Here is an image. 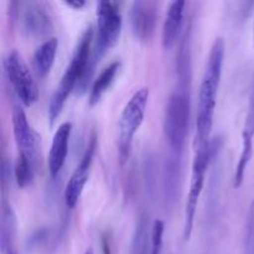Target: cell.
Returning a JSON list of instances; mask_svg holds the SVG:
<instances>
[{
    "mask_svg": "<svg viewBox=\"0 0 254 254\" xmlns=\"http://www.w3.org/2000/svg\"><path fill=\"white\" fill-rule=\"evenodd\" d=\"M119 68H121V64L118 61L112 62L109 66H107L103 71L99 73V76L94 79L93 84H92L91 93H89V104L94 106L96 103H98L99 99L103 97V94L106 93L107 89L109 88V86L112 84V82L114 81V77L118 73Z\"/></svg>",
    "mask_w": 254,
    "mask_h": 254,
    "instance_id": "2e32d148",
    "label": "cell"
},
{
    "mask_svg": "<svg viewBox=\"0 0 254 254\" xmlns=\"http://www.w3.org/2000/svg\"><path fill=\"white\" fill-rule=\"evenodd\" d=\"M225 41L222 37L216 39L208 56L207 66L201 82L198 93L197 119H196L195 146L207 143L213 124L217 92L222 76L223 61H225Z\"/></svg>",
    "mask_w": 254,
    "mask_h": 254,
    "instance_id": "7a4b0ae2",
    "label": "cell"
},
{
    "mask_svg": "<svg viewBox=\"0 0 254 254\" xmlns=\"http://www.w3.org/2000/svg\"><path fill=\"white\" fill-rule=\"evenodd\" d=\"M12 130L19 154H24L34 163L37 161L39 153V138L27 122V117L21 108L16 107L12 111Z\"/></svg>",
    "mask_w": 254,
    "mask_h": 254,
    "instance_id": "8fae6325",
    "label": "cell"
},
{
    "mask_svg": "<svg viewBox=\"0 0 254 254\" xmlns=\"http://www.w3.org/2000/svg\"><path fill=\"white\" fill-rule=\"evenodd\" d=\"M185 5V1H174L166 11L163 27V46L165 49H171L178 40L183 25Z\"/></svg>",
    "mask_w": 254,
    "mask_h": 254,
    "instance_id": "5bb4252c",
    "label": "cell"
},
{
    "mask_svg": "<svg viewBox=\"0 0 254 254\" xmlns=\"http://www.w3.org/2000/svg\"><path fill=\"white\" fill-rule=\"evenodd\" d=\"M102 246H103V254H111V242H109V237L104 236L103 241H102Z\"/></svg>",
    "mask_w": 254,
    "mask_h": 254,
    "instance_id": "cb8c5ba5",
    "label": "cell"
},
{
    "mask_svg": "<svg viewBox=\"0 0 254 254\" xmlns=\"http://www.w3.org/2000/svg\"><path fill=\"white\" fill-rule=\"evenodd\" d=\"M190 126V96L186 91H176L169 97L164 116V133L174 153H181Z\"/></svg>",
    "mask_w": 254,
    "mask_h": 254,
    "instance_id": "277c9868",
    "label": "cell"
},
{
    "mask_svg": "<svg viewBox=\"0 0 254 254\" xmlns=\"http://www.w3.org/2000/svg\"><path fill=\"white\" fill-rule=\"evenodd\" d=\"M220 138L213 141H207L202 145L196 146L195 159L192 163V173H191L190 190H189L188 201L185 207V223H184V238L189 241L191 238L195 223L196 208H197L198 198L202 192L205 184V174L207 171L211 160L215 156L217 149H220Z\"/></svg>",
    "mask_w": 254,
    "mask_h": 254,
    "instance_id": "3957f363",
    "label": "cell"
},
{
    "mask_svg": "<svg viewBox=\"0 0 254 254\" xmlns=\"http://www.w3.org/2000/svg\"><path fill=\"white\" fill-rule=\"evenodd\" d=\"M242 254H254V198L251 203L247 222H246Z\"/></svg>",
    "mask_w": 254,
    "mask_h": 254,
    "instance_id": "44dd1931",
    "label": "cell"
},
{
    "mask_svg": "<svg viewBox=\"0 0 254 254\" xmlns=\"http://www.w3.org/2000/svg\"><path fill=\"white\" fill-rule=\"evenodd\" d=\"M15 215L12 212L11 207L9 205H4L2 210V220H1V251H5L12 248V240H14L15 227Z\"/></svg>",
    "mask_w": 254,
    "mask_h": 254,
    "instance_id": "d6986e66",
    "label": "cell"
},
{
    "mask_svg": "<svg viewBox=\"0 0 254 254\" xmlns=\"http://www.w3.org/2000/svg\"><path fill=\"white\" fill-rule=\"evenodd\" d=\"M4 72L12 91L25 107H31L39 99V89L21 56L11 51L4 60Z\"/></svg>",
    "mask_w": 254,
    "mask_h": 254,
    "instance_id": "52a82bcc",
    "label": "cell"
},
{
    "mask_svg": "<svg viewBox=\"0 0 254 254\" xmlns=\"http://www.w3.org/2000/svg\"><path fill=\"white\" fill-rule=\"evenodd\" d=\"M253 42H254V27H253Z\"/></svg>",
    "mask_w": 254,
    "mask_h": 254,
    "instance_id": "4316f807",
    "label": "cell"
},
{
    "mask_svg": "<svg viewBox=\"0 0 254 254\" xmlns=\"http://www.w3.org/2000/svg\"><path fill=\"white\" fill-rule=\"evenodd\" d=\"M64 4L69 7H73L76 10H81L82 7L86 5V2L82 1V0H76V1H64Z\"/></svg>",
    "mask_w": 254,
    "mask_h": 254,
    "instance_id": "603a6c76",
    "label": "cell"
},
{
    "mask_svg": "<svg viewBox=\"0 0 254 254\" xmlns=\"http://www.w3.org/2000/svg\"><path fill=\"white\" fill-rule=\"evenodd\" d=\"M84 254H94L93 250H92V248H88V250L86 251V253H84Z\"/></svg>",
    "mask_w": 254,
    "mask_h": 254,
    "instance_id": "484cf974",
    "label": "cell"
},
{
    "mask_svg": "<svg viewBox=\"0 0 254 254\" xmlns=\"http://www.w3.org/2000/svg\"><path fill=\"white\" fill-rule=\"evenodd\" d=\"M158 20V2L151 0H136L131 4L130 21L133 32L140 41L153 37Z\"/></svg>",
    "mask_w": 254,
    "mask_h": 254,
    "instance_id": "30bf717a",
    "label": "cell"
},
{
    "mask_svg": "<svg viewBox=\"0 0 254 254\" xmlns=\"http://www.w3.org/2000/svg\"><path fill=\"white\" fill-rule=\"evenodd\" d=\"M122 14L116 1H99L97 4V39L94 47L96 62L114 46L121 36Z\"/></svg>",
    "mask_w": 254,
    "mask_h": 254,
    "instance_id": "8992f818",
    "label": "cell"
},
{
    "mask_svg": "<svg viewBox=\"0 0 254 254\" xmlns=\"http://www.w3.org/2000/svg\"><path fill=\"white\" fill-rule=\"evenodd\" d=\"M164 232H165V223L161 220H156L151 227L150 254H163Z\"/></svg>",
    "mask_w": 254,
    "mask_h": 254,
    "instance_id": "7402d4cb",
    "label": "cell"
},
{
    "mask_svg": "<svg viewBox=\"0 0 254 254\" xmlns=\"http://www.w3.org/2000/svg\"><path fill=\"white\" fill-rule=\"evenodd\" d=\"M2 254H16V253H15V251L12 250V248H10V250H7V251H5V252H2Z\"/></svg>",
    "mask_w": 254,
    "mask_h": 254,
    "instance_id": "d4e9b609",
    "label": "cell"
},
{
    "mask_svg": "<svg viewBox=\"0 0 254 254\" xmlns=\"http://www.w3.org/2000/svg\"><path fill=\"white\" fill-rule=\"evenodd\" d=\"M97 149V136L92 135L83 156L81 161L77 165L76 170L73 171L72 176L67 183L66 190H64V201L68 208H74L81 198L83 189L88 181L89 171H91L92 163H93V156Z\"/></svg>",
    "mask_w": 254,
    "mask_h": 254,
    "instance_id": "ba28073f",
    "label": "cell"
},
{
    "mask_svg": "<svg viewBox=\"0 0 254 254\" xmlns=\"http://www.w3.org/2000/svg\"><path fill=\"white\" fill-rule=\"evenodd\" d=\"M57 47H59V40L56 37L46 40L39 49L35 51L32 64L34 69L40 78H44L52 69L56 59Z\"/></svg>",
    "mask_w": 254,
    "mask_h": 254,
    "instance_id": "9a60e30c",
    "label": "cell"
},
{
    "mask_svg": "<svg viewBox=\"0 0 254 254\" xmlns=\"http://www.w3.org/2000/svg\"><path fill=\"white\" fill-rule=\"evenodd\" d=\"M149 222L145 216H141L135 227L131 242L130 254H150L151 232H149Z\"/></svg>",
    "mask_w": 254,
    "mask_h": 254,
    "instance_id": "e0dca14e",
    "label": "cell"
},
{
    "mask_svg": "<svg viewBox=\"0 0 254 254\" xmlns=\"http://www.w3.org/2000/svg\"><path fill=\"white\" fill-rule=\"evenodd\" d=\"M93 40V29L91 26L82 34L77 44L71 62L67 66L54 96L49 104V123L54 126L57 117L64 109L67 98L76 87L84 91L92 76V71L96 64L94 57H91V45Z\"/></svg>",
    "mask_w": 254,
    "mask_h": 254,
    "instance_id": "6da1fadb",
    "label": "cell"
},
{
    "mask_svg": "<svg viewBox=\"0 0 254 254\" xmlns=\"http://www.w3.org/2000/svg\"><path fill=\"white\" fill-rule=\"evenodd\" d=\"M254 138V82L248 102V111L246 116L245 127L242 131V144H253Z\"/></svg>",
    "mask_w": 254,
    "mask_h": 254,
    "instance_id": "ffe728a7",
    "label": "cell"
},
{
    "mask_svg": "<svg viewBox=\"0 0 254 254\" xmlns=\"http://www.w3.org/2000/svg\"><path fill=\"white\" fill-rule=\"evenodd\" d=\"M181 178V159L180 153H174L166 159L165 171H164V192L165 202L170 207L178 200L179 188Z\"/></svg>",
    "mask_w": 254,
    "mask_h": 254,
    "instance_id": "4fadbf2b",
    "label": "cell"
},
{
    "mask_svg": "<svg viewBox=\"0 0 254 254\" xmlns=\"http://www.w3.org/2000/svg\"><path fill=\"white\" fill-rule=\"evenodd\" d=\"M148 101L149 89L144 87L133 94L122 112L121 119H119L118 136V153L122 164L128 160L134 136L143 124Z\"/></svg>",
    "mask_w": 254,
    "mask_h": 254,
    "instance_id": "5b68a950",
    "label": "cell"
},
{
    "mask_svg": "<svg viewBox=\"0 0 254 254\" xmlns=\"http://www.w3.org/2000/svg\"><path fill=\"white\" fill-rule=\"evenodd\" d=\"M72 124L66 122L60 126L52 139L51 149L49 153V171L52 178L57 175L64 168L68 154V144L71 138Z\"/></svg>",
    "mask_w": 254,
    "mask_h": 254,
    "instance_id": "7c38bea8",
    "label": "cell"
},
{
    "mask_svg": "<svg viewBox=\"0 0 254 254\" xmlns=\"http://www.w3.org/2000/svg\"><path fill=\"white\" fill-rule=\"evenodd\" d=\"M35 164L30 158L24 154H19L15 164V180L20 189H25L31 185L34 180Z\"/></svg>",
    "mask_w": 254,
    "mask_h": 254,
    "instance_id": "ac0fdd59",
    "label": "cell"
},
{
    "mask_svg": "<svg viewBox=\"0 0 254 254\" xmlns=\"http://www.w3.org/2000/svg\"><path fill=\"white\" fill-rule=\"evenodd\" d=\"M22 31L27 36H42L52 29V16L46 2H21Z\"/></svg>",
    "mask_w": 254,
    "mask_h": 254,
    "instance_id": "9c48e42d",
    "label": "cell"
}]
</instances>
